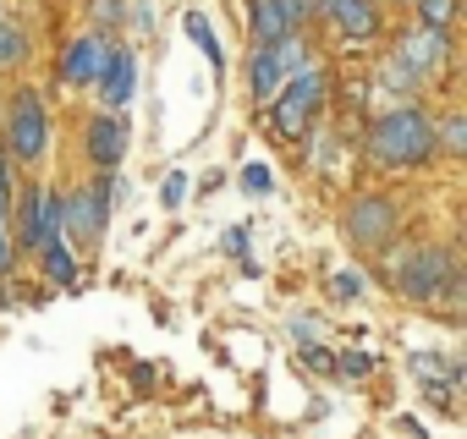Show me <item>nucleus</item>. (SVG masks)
Returning <instances> with one entry per match:
<instances>
[{
	"mask_svg": "<svg viewBox=\"0 0 467 439\" xmlns=\"http://www.w3.org/2000/svg\"><path fill=\"white\" fill-rule=\"evenodd\" d=\"M368 148H374V159L379 165H418V159H429L434 154V127H429V116L423 110H390V116H379V127H374V138H368Z\"/></svg>",
	"mask_w": 467,
	"mask_h": 439,
	"instance_id": "f257e3e1",
	"label": "nucleus"
},
{
	"mask_svg": "<svg viewBox=\"0 0 467 439\" xmlns=\"http://www.w3.org/2000/svg\"><path fill=\"white\" fill-rule=\"evenodd\" d=\"M275 94H281V99H275V132L292 143V138H303V132L314 127V110H319V99H325V77H319V72H292Z\"/></svg>",
	"mask_w": 467,
	"mask_h": 439,
	"instance_id": "f03ea898",
	"label": "nucleus"
},
{
	"mask_svg": "<svg viewBox=\"0 0 467 439\" xmlns=\"http://www.w3.org/2000/svg\"><path fill=\"white\" fill-rule=\"evenodd\" d=\"M45 132H50V121H45L39 94H17V105L6 116V148H12V159H39L45 154Z\"/></svg>",
	"mask_w": 467,
	"mask_h": 439,
	"instance_id": "7ed1b4c3",
	"label": "nucleus"
},
{
	"mask_svg": "<svg viewBox=\"0 0 467 439\" xmlns=\"http://www.w3.org/2000/svg\"><path fill=\"white\" fill-rule=\"evenodd\" d=\"M61 203H67V220L78 226V237H99L105 220H110V176H99L94 192H72V198H61Z\"/></svg>",
	"mask_w": 467,
	"mask_h": 439,
	"instance_id": "20e7f679",
	"label": "nucleus"
},
{
	"mask_svg": "<svg viewBox=\"0 0 467 439\" xmlns=\"http://www.w3.org/2000/svg\"><path fill=\"white\" fill-rule=\"evenodd\" d=\"M390 231H396V209H390L385 198L352 203V242H358V248H379Z\"/></svg>",
	"mask_w": 467,
	"mask_h": 439,
	"instance_id": "39448f33",
	"label": "nucleus"
},
{
	"mask_svg": "<svg viewBox=\"0 0 467 439\" xmlns=\"http://www.w3.org/2000/svg\"><path fill=\"white\" fill-rule=\"evenodd\" d=\"M99 99L110 105V110H121L127 99H132V83H138V61L127 56V50H116V56H105V66H99Z\"/></svg>",
	"mask_w": 467,
	"mask_h": 439,
	"instance_id": "423d86ee",
	"label": "nucleus"
},
{
	"mask_svg": "<svg viewBox=\"0 0 467 439\" xmlns=\"http://www.w3.org/2000/svg\"><path fill=\"white\" fill-rule=\"evenodd\" d=\"M121 154H127V121H121V116H99V121L88 127V159H94L99 170H116Z\"/></svg>",
	"mask_w": 467,
	"mask_h": 439,
	"instance_id": "0eeeda50",
	"label": "nucleus"
},
{
	"mask_svg": "<svg viewBox=\"0 0 467 439\" xmlns=\"http://www.w3.org/2000/svg\"><path fill=\"white\" fill-rule=\"evenodd\" d=\"M445 275H451V259H445V253H434V248H429V253H412L407 270H401V291H407V297H434Z\"/></svg>",
	"mask_w": 467,
	"mask_h": 439,
	"instance_id": "6e6552de",
	"label": "nucleus"
},
{
	"mask_svg": "<svg viewBox=\"0 0 467 439\" xmlns=\"http://www.w3.org/2000/svg\"><path fill=\"white\" fill-rule=\"evenodd\" d=\"M319 12L341 23L347 39H374L379 34V12H374V0H319Z\"/></svg>",
	"mask_w": 467,
	"mask_h": 439,
	"instance_id": "1a4fd4ad",
	"label": "nucleus"
},
{
	"mask_svg": "<svg viewBox=\"0 0 467 439\" xmlns=\"http://www.w3.org/2000/svg\"><path fill=\"white\" fill-rule=\"evenodd\" d=\"M401 61H407V72H434L440 61H445V28H412L407 39H401Z\"/></svg>",
	"mask_w": 467,
	"mask_h": 439,
	"instance_id": "9d476101",
	"label": "nucleus"
},
{
	"mask_svg": "<svg viewBox=\"0 0 467 439\" xmlns=\"http://www.w3.org/2000/svg\"><path fill=\"white\" fill-rule=\"evenodd\" d=\"M105 39H78L67 56H61V77L72 83V88H88L94 77H99V66H105Z\"/></svg>",
	"mask_w": 467,
	"mask_h": 439,
	"instance_id": "9b49d317",
	"label": "nucleus"
},
{
	"mask_svg": "<svg viewBox=\"0 0 467 439\" xmlns=\"http://www.w3.org/2000/svg\"><path fill=\"white\" fill-rule=\"evenodd\" d=\"M17 237H23V248H45L50 242V231H45V187L23 192V203H17Z\"/></svg>",
	"mask_w": 467,
	"mask_h": 439,
	"instance_id": "f8f14e48",
	"label": "nucleus"
},
{
	"mask_svg": "<svg viewBox=\"0 0 467 439\" xmlns=\"http://www.w3.org/2000/svg\"><path fill=\"white\" fill-rule=\"evenodd\" d=\"M248 12H254V39H259V45H275V39L292 34L286 0H248Z\"/></svg>",
	"mask_w": 467,
	"mask_h": 439,
	"instance_id": "ddd939ff",
	"label": "nucleus"
},
{
	"mask_svg": "<svg viewBox=\"0 0 467 439\" xmlns=\"http://www.w3.org/2000/svg\"><path fill=\"white\" fill-rule=\"evenodd\" d=\"M281 83H286V72H281L275 50H270V45H259V50H254V99H259V105H270Z\"/></svg>",
	"mask_w": 467,
	"mask_h": 439,
	"instance_id": "4468645a",
	"label": "nucleus"
},
{
	"mask_svg": "<svg viewBox=\"0 0 467 439\" xmlns=\"http://www.w3.org/2000/svg\"><path fill=\"white\" fill-rule=\"evenodd\" d=\"M45 270H50V281H61V286L78 275V264H72V253H67V242H61V237H50V242H45Z\"/></svg>",
	"mask_w": 467,
	"mask_h": 439,
	"instance_id": "2eb2a0df",
	"label": "nucleus"
},
{
	"mask_svg": "<svg viewBox=\"0 0 467 439\" xmlns=\"http://www.w3.org/2000/svg\"><path fill=\"white\" fill-rule=\"evenodd\" d=\"M23 50H28V34H23L17 23L0 17V66H17V61H23Z\"/></svg>",
	"mask_w": 467,
	"mask_h": 439,
	"instance_id": "dca6fc26",
	"label": "nucleus"
},
{
	"mask_svg": "<svg viewBox=\"0 0 467 439\" xmlns=\"http://www.w3.org/2000/svg\"><path fill=\"white\" fill-rule=\"evenodd\" d=\"M182 28H187V34H192V39L203 45V56H209L214 66H220V45H214V28H209V23H203L198 12H187V17H182Z\"/></svg>",
	"mask_w": 467,
	"mask_h": 439,
	"instance_id": "f3484780",
	"label": "nucleus"
},
{
	"mask_svg": "<svg viewBox=\"0 0 467 439\" xmlns=\"http://www.w3.org/2000/svg\"><path fill=\"white\" fill-rule=\"evenodd\" d=\"M6 198H12V165L0 159V270H6Z\"/></svg>",
	"mask_w": 467,
	"mask_h": 439,
	"instance_id": "a211bd4d",
	"label": "nucleus"
},
{
	"mask_svg": "<svg viewBox=\"0 0 467 439\" xmlns=\"http://www.w3.org/2000/svg\"><path fill=\"white\" fill-rule=\"evenodd\" d=\"M418 12H423V23H429V28H445V23H451V12H456V0H418Z\"/></svg>",
	"mask_w": 467,
	"mask_h": 439,
	"instance_id": "6ab92c4d",
	"label": "nucleus"
},
{
	"mask_svg": "<svg viewBox=\"0 0 467 439\" xmlns=\"http://www.w3.org/2000/svg\"><path fill=\"white\" fill-rule=\"evenodd\" d=\"M440 132H445V148H451V154H462V148H467V121H462V116H451Z\"/></svg>",
	"mask_w": 467,
	"mask_h": 439,
	"instance_id": "aec40b11",
	"label": "nucleus"
},
{
	"mask_svg": "<svg viewBox=\"0 0 467 439\" xmlns=\"http://www.w3.org/2000/svg\"><path fill=\"white\" fill-rule=\"evenodd\" d=\"M182 198H187V176H182V170H171V181H165V203L176 209Z\"/></svg>",
	"mask_w": 467,
	"mask_h": 439,
	"instance_id": "412c9836",
	"label": "nucleus"
},
{
	"mask_svg": "<svg viewBox=\"0 0 467 439\" xmlns=\"http://www.w3.org/2000/svg\"><path fill=\"white\" fill-rule=\"evenodd\" d=\"M303 362H308V368H325V373L336 368V357H330L325 346H303Z\"/></svg>",
	"mask_w": 467,
	"mask_h": 439,
	"instance_id": "4be33fe9",
	"label": "nucleus"
},
{
	"mask_svg": "<svg viewBox=\"0 0 467 439\" xmlns=\"http://www.w3.org/2000/svg\"><path fill=\"white\" fill-rule=\"evenodd\" d=\"M243 187H254V192H270V170H265V165H248Z\"/></svg>",
	"mask_w": 467,
	"mask_h": 439,
	"instance_id": "5701e85b",
	"label": "nucleus"
},
{
	"mask_svg": "<svg viewBox=\"0 0 467 439\" xmlns=\"http://www.w3.org/2000/svg\"><path fill=\"white\" fill-rule=\"evenodd\" d=\"M341 368H347V373H368V368H374V362H368V357H363V352H347V357H341Z\"/></svg>",
	"mask_w": 467,
	"mask_h": 439,
	"instance_id": "b1692460",
	"label": "nucleus"
},
{
	"mask_svg": "<svg viewBox=\"0 0 467 439\" xmlns=\"http://www.w3.org/2000/svg\"><path fill=\"white\" fill-rule=\"evenodd\" d=\"M94 12H99V23H121V0H99Z\"/></svg>",
	"mask_w": 467,
	"mask_h": 439,
	"instance_id": "393cba45",
	"label": "nucleus"
},
{
	"mask_svg": "<svg viewBox=\"0 0 467 439\" xmlns=\"http://www.w3.org/2000/svg\"><path fill=\"white\" fill-rule=\"evenodd\" d=\"M363 286H358V275H336V297H358Z\"/></svg>",
	"mask_w": 467,
	"mask_h": 439,
	"instance_id": "a878e982",
	"label": "nucleus"
}]
</instances>
